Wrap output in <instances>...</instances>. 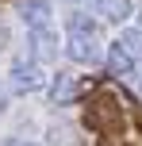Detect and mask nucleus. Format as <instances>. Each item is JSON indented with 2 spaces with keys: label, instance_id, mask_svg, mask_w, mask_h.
<instances>
[{
  "label": "nucleus",
  "instance_id": "obj_4",
  "mask_svg": "<svg viewBox=\"0 0 142 146\" xmlns=\"http://www.w3.org/2000/svg\"><path fill=\"white\" fill-rule=\"evenodd\" d=\"M54 54H58V31H54V23L50 27H35L31 31V58L42 66V62H50Z\"/></svg>",
  "mask_w": 142,
  "mask_h": 146
},
{
  "label": "nucleus",
  "instance_id": "obj_5",
  "mask_svg": "<svg viewBox=\"0 0 142 146\" xmlns=\"http://www.w3.org/2000/svg\"><path fill=\"white\" fill-rule=\"evenodd\" d=\"M92 15L104 23H127L135 15V4L131 0H92Z\"/></svg>",
  "mask_w": 142,
  "mask_h": 146
},
{
  "label": "nucleus",
  "instance_id": "obj_6",
  "mask_svg": "<svg viewBox=\"0 0 142 146\" xmlns=\"http://www.w3.org/2000/svg\"><path fill=\"white\" fill-rule=\"evenodd\" d=\"M65 35H73V38H100V19L92 12H69L65 15Z\"/></svg>",
  "mask_w": 142,
  "mask_h": 146
},
{
  "label": "nucleus",
  "instance_id": "obj_11",
  "mask_svg": "<svg viewBox=\"0 0 142 146\" xmlns=\"http://www.w3.org/2000/svg\"><path fill=\"white\" fill-rule=\"evenodd\" d=\"M0 111H4V92H0Z\"/></svg>",
  "mask_w": 142,
  "mask_h": 146
},
{
  "label": "nucleus",
  "instance_id": "obj_2",
  "mask_svg": "<svg viewBox=\"0 0 142 146\" xmlns=\"http://www.w3.org/2000/svg\"><path fill=\"white\" fill-rule=\"evenodd\" d=\"M65 54L77 66H96L104 58V46H100V38H73V35H65Z\"/></svg>",
  "mask_w": 142,
  "mask_h": 146
},
{
  "label": "nucleus",
  "instance_id": "obj_8",
  "mask_svg": "<svg viewBox=\"0 0 142 146\" xmlns=\"http://www.w3.org/2000/svg\"><path fill=\"white\" fill-rule=\"evenodd\" d=\"M69 92H73V73H58L54 85H50V96H54V100H65Z\"/></svg>",
  "mask_w": 142,
  "mask_h": 146
},
{
  "label": "nucleus",
  "instance_id": "obj_9",
  "mask_svg": "<svg viewBox=\"0 0 142 146\" xmlns=\"http://www.w3.org/2000/svg\"><path fill=\"white\" fill-rule=\"evenodd\" d=\"M8 146H42V142H31V139H12Z\"/></svg>",
  "mask_w": 142,
  "mask_h": 146
},
{
  "label": "nucleus",
  "instance_id": "obj_3",
  "mask_svg": "<svg viewBox=\"0 0 142 146\" xmlns=\"http://www.w3.org/2000/svg\"><path fill=\"white\" fill-rule=\"evenodd\" d=\"M104 62H108V69L112 73H119V77H131V73H138V58L127 50V42H108V50H104Z\"/></svg>",
  "mask_w": 142,
  "mask_h": 146
},
{
  "label": "nucleus",
  "instance_id": "obj_12",
  "mask_svg": "<svg viewBox=\"0 0 142 146\" xmlns=\"http://www.w3.org/2000/svg\"><path fill=\"white\" fill-rule=\"evenodd\" d=\"M138 92H142V73H138Z\"/></svg>",
  "mask_w": 142,
  "mask_h": 146
},
{
  "label": "nucleus",
  "instance_id": "obj_10",
  "mask_svg": "<svg viewBox=\"0 0 142 146\" xmlns=\"http://www.w3.org/2000/svg\"><path fill=\"white\" fill-rule=\"evenodd\" d=\"M135 23H138V31H142V12H135Z\"/></svg>",
  "mask_w": 142,
  "mask_h": 146
},
{
  "label": "nucleus",
  "instance_id": "obj_1",
  "mask_svg": "<svg viewBox=\"0 0 142 146\" xmlns=\"http://www.w3.org/2000/svg\"><path fill=\"white\" fill-rule=\"evenodd\" d=\"M46 81H50V77L42 73V66H38L35 58H15L12 66H8V88H12V92H19V96L42 92Z\"/></svg>",
  "mask_w": 142,
  "mask_h": 146
},
{
  "label": "nucleus",
  "instance_id": "obj_7",
  "mask_svg": "<svg viewBox=\"0 0 142 146\" xmlns=\"http://www.w3.org/2000/svg\"><path fill=\"white\" fill-rule=\"evenodd\" d=\"M19 15H23V23H27V31L50 27V0H23Z\"/></svg>",
  "mask_w": 142,
  "mask_h": 146
}]
</instances>
